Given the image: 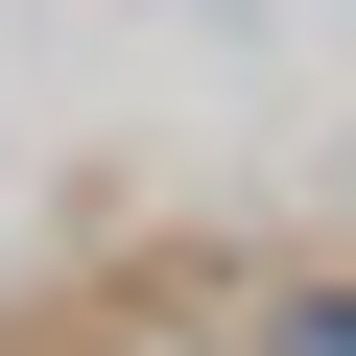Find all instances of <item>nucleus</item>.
I'll list each match as a JSON object with an SVG mask.
<instances>
[{
  "label": "nucleus",
  "mask_w": 356,
  "mask_h": 356,
  "mask_svg": "<svg viewBox=\"0 0 356 356\" xmlns=\"http://www.w3.org/2000/svg\"><path fill=\"white\" fill-rule=\"evenodd\" d=\"M214 356H356V261H261Z\"/></svg>",
  "instance_id": "1"
}]
</instances>
